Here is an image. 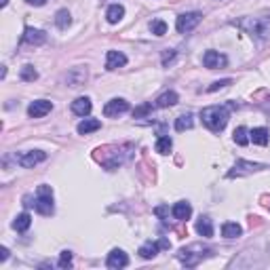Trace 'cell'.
Masks as SVG:
<instances>
[{"instance_id":"obj_19","label":"cell","mask_w":270,"mask_h":270,"mask_svg":"<svg viewBox=\"0 0 270 270\" xmlns=\"http://www.w3.org/2000/svg\"><path fill=\"white\" fill-rule=\"evenodd\" d=\"M196 232L205 236V239H211L213 236V222L207 216H201V220L196 222Z\"/></svg>"},{"instance_id":"obj_21","label":"cell","mask_w":270,"mask_h":270,"mask_svg":"<svg viewBox=\"0 0 270 270\" xmlns=\"http://www.w3.org/2000/svg\"><path fill=\"white\" fill-rule=\"evenodd\" d=\"M125 17V6L123 4H110L108 6V11H106V19H108V23H118Z\"/></svg>"},{"instance_id":"obj_37","label":"cell","mask_w":270,"mask_h":270,"mask_svg":"<svg viewBox=\"0 0 270 270\" xmlns=\"http://www.w3.org/2000/svg\"><path fill=\"white\" fill-rule=\"evenodd\" d=\"M165 213H167V207H156V216H165Z\"/></svg>"},{"instance_id":"obj_17","label":"cell","mask_w":270,"mask_h":270,"mask_svg":"<svg viewBox=\"0 0 270 270\" xmlns=\"http://www.w3.org/2000/svg\"><path fill=\"white\" fill-rule=\"evenodd\" d=\"M97 129H101V121H97V118H85V121H81L76 127V131L81 135H89Z\"/></svg>"},{"instance_id":"obj_13","label":"cell","mask_w":270,"mask_h":270,"mask_svg":"<svg viewBox=\"0 0 270 270\" xmlns=\"http://www.w3.org/2000/svg\"><path fill=\"white\" fill-rule=\"evenodd\" d=\"M87 76H89V72H87V68H85V66H76V68H72V70L68 72L66 83H68L70 87H81V85H85Z\"/></svg>"},{"instance_id":"obj_10","label":"cell","mask_w":270,"mask_h":270,"mask_svg":"<svg viewBox=\"0 0 270 270\" xmlns=\"http://www.w3.org/2000/svg\"><path fill=\"white\" fill-rule=\"evenodd\" d=\"M106 266L112 268V270H121V268H125V266H129V256H127L123 249H112V251L108 253Z\"/></svg>"},{"instance_id":"obj_30","label":"cell","mask_w":270,"mask_h":270,"mask_svg":"<svg viewBox=\"0 0 270 270\" xmlns=\"http://www.w3.org/2000/svg\"><path fill=\"white\" fill-rule=\"evenodd\" d=\"M150 30H152L154 36H165L167 34V23L163 19H154L152 23H150Z\"/></svg>"},{"instance_id":"obj_18","label":"cell","mask_w":270,"mask_h":270,"mask_svg":"<svg viewBox=\"0 0 270 270\" xmlns=\"http://www.w3.org/2000/svg\"><path fill=\"white\" fill-rule=\"evenodd\" d=\"M249 139L258 146H266L268 139H270V133H268L266 127H256L253 131H249Z\"/></svg>"},{"instance_id":"obj_3","label":"cell","mask_w":270,"mask_h":270,"mask_svg":"<svg viewBox=\"0 0 270 270\" xmlns=\"http://www.w3.org/2000/svg\"><path fill=\"white\" fill-rule=\"evenodd\" d=\"M211 249H207V247H203V245H198V243H194V245H188V247H184L180 251V262L181 264H186V266H196L198 262H201L205 256H207Z\"/></svg>"},{"instance_id":"obj_38","label":"cell","mask_w":270,"mask_h":270,"mask_svg":"<svg viewBox=\"0 0 270 270\" xmlns=\"http://www.w3.org/2000/svg\"><path fill=\"white\" fill-rule=\"evenodd\" d=\"M158 243H161V249H169V247H171L169 241H165V239H163V241H158Z\"/></svg>"},{"instance_id":"obj_9","label":"cell","mask_w":270,"mask_h":270,"mask_svg":"<svg viewBox=\"0 0 270 270\" xmlns=\"http://www.w3.org/2000/svg\"><path fill=\"white\" fill-rule=\"evenodd\" d=\"M51 110H53V104L49 99H36L28 106V116L30 118H43V116L49 114Z\"/></svg>"},{"instance_id":"obj_6","label":"cell","mask_w":270,"mask_h":270,"mask_svg":"<svg viewBox=\"0 0 270 270\" xmlns=\"http://www.w3.org/2000/svg\"><path fill=\"white\" fill-rule=\"evenodd\" d=\"M17 158V163L21 167H26V169H32V167H36L38 163H43L46 158V152H43V150H28V152H21L15 156Z\"/></svg>"},{"instance_id":"obj_39","label":"cell","mask_w":270,"mask_h":270,"mask_svg":"<svg viewBox=\"0 0 270 270\" xmlns=\"http://www.w3.org/2000/svg\"><path fill=\"white\" fill-rule=\"evenodd\" d=\"M9 4V0H0V6H6Z\"/></svg>"},{"instance_id":"obj_27","label":"cell","mask_w":270,"mask_h":270,"mask_svg":"<svg viewBox=\"0 0 270 270\" xmlns=\"http://www.w3.org/2000/svg\"><path fill=\"white\" fill-rule=\"evenodd\" d=\"M154 148H156L158 154H169L171 148H173V139L169 137V135H163V137L156 139V146Z\"/></svg>"},{"instance_id":"obj_20","label":"cell","mask_w":270,"mask_h":270,"mask_svg":"<svg viewBox=\"0 0 270 270\" xmlns=\"http://www.w3.org/2000/svg\"><path fill=\"white\" fill-rule=\"evenodd\" d=\"M178 101H180V97H178L176 91H165L163 95H158L156 108H171V106H176Z\"/></svg>"},{"instance_id":"obj_16","label":"cell","mask_w":270,"mask_h":270,"mask_svg":"<svg viewBox=\"0 0 270 270\" xmlns=\"http://www.w3.org/2000/svg\"><path fill=\"white\" fill-rule=\"evenodd\" d=\"M171 213H173V218H176V220L184 222V220H188L190 216H192V207H190V203H188V201H180V203L173 205Z\"/></svg>"},{"instance_id":"obj_34","label":"cell","mask_w":270,"mask_h":270,"mask_svg":"<svg viewBox=\"0 0 270 270\" xmlns=\"http://www.w3.org/2000/svg\"><path fill=\"white\" fill-rule=\"evenodd\" d=\"M173 59H176V51H173V49H167V51L163 53V66H167V63L173 61Z\"/></svg>"},{"instance_id":"obj_14","label":"cell","mask_w":270,"mask_h":270,"mask_svg":"<svg viewBox=\"0 0 270 270\" xmlns=\"http://www.w3.org/2000/svg\"><path fill=\"white\" fill-rule=\"evenodd\" d=\"M127 66V55L121 51H108L106 55V70H118Z\"/></svg>"},{"instance_id":"obj_8","label":"cell","mask_w":270,"mask_h":270,"mask_svg":"<svg viewBox=\"0 0 270 270\" xmlns=\"http://www.w3.org/2000/svg\"><path fill=\"white\" fill-rule=\"evenodd\" d=\"M127 110H129V101L123 99V97H114V99L106 101L104 114H106L108 118H114V116H118V114H125Z\"/></svg>"},{"instance_id":"obj_15","label":"cell","mask_w":270,"mask_h":270,"mask_svg":"<svg viewBox=\"0 0 270 270\" xmlns=\"http://www.w3.org/2000/svg\"><path fill=\"white\" fill-rule=\"evenodd\" d=\"M91 108H93V104H91L89 97H76L72 101V112L76 116H89L91 114Z\"/></svg>"},{"instance_id":"obj_5","label":"cell","mask_w":270,"mask_h":270,"mask_svg":"<svg viewBox=\"0 0 270 270\" xmlns=\"http://www.w3.org/2000/svg\"><path fill=\"white\" fill-rule=\"evenodd\" d=\"M203 19V13L198 11H190V13H181L178 21H176V30L180 32V34H188V32H192L198 23H201Z\"/></svg>"},{"instance_id":"obj_25","label":"cell","mask_w":270,"mask_h":270,"mask_svg":"<svg viewBox=\"0 0 270 270\" xmlns=\"http://www.w3.org/2000/svg\"><path fill=\"white\" fill-rule=\"evenodd\" d=\"M70 23H72V15H70L68 9H59L57 13H55V26H57L59 30H68Z\"/></svg>"},{"instance_id":"obj_33","label":"cell","mask_w":270,"mask_h":270,"mask_svg":"<svg viewBox=\"0 0 270 270\" xmlns=\"http://www.w3.org/2000/svg\"><path fill=\"white\" fill-rule=\"evenodd\" d=\"M230 83H232V81H230V78H226V81H216V83H213V85L209 87L207 91H218V89H224V87H228Z\"/></svg>"},{"instance_id":"obj_28","label":"cell","mask_w":270,"mask_h":270,"mask_svg":"<svg viewBox=\"0 0 270 270\" xmlns=\"http://www.w3.org/2000/svg\"><path fill=\"white\" fill-rule=\"evenodd\" d=\"M234 144H239V146H247L249 144V131H247V127H239V129H234Z\"/></svg>"},{"instance_id":"obj_32","label":"cell","mask_w":270,"mask_h":270,"mask_svg":"<svg viewBox=\"0 0 270 270\" xmlns=\"http://www.w3.org/2000/svg\"><path fill=\"white\" fill-rule=\"evenodd\" d=\"M72 266V253L70 251H61L59 256V268H70Z\"/></svg>"},{"instance_id":"obj_1","label":"cell","mask_w":270,"mask_h":270,"mask_svg":"<svg viewBox=\"0 0 270 270\" xmlns=\"http://www.w3.org/2000/svg\"><path fill=\"white\" fill-rule=\"evenodd\" d=\"M228 118H230V112H228L226 106H207V108L201 110L203 125L213 133L224 131L226 125H228Z\"/></svg>"},{"instance_id":"obj_22","label":"cell","mask_w":270,"mask_h":270,"mask_svg":"<svg viewBox=\"0 0 270 270\" xmlns=\"http://www.w3.org/2000/svg\"><path fill=\"white\" fill-rule=\"evenodd\" d=\"M158 249H161V243H156V241H148V243H144V245L139 247V256L144 258V260H152V258H156Z\"/></svg>"},{"instance_id":"obj_31","label":"cell","mask_w":270,"mask_h":270,"mask_svg":"<svg viewBox=\"0 0 270 270\" xmlns=\"http://www.w3.org/2000/svg\"><path fill=\"white\" fill-rule=\"evenodd\" d=\"M150 112H152V104H141L139 108L133 110V118H144V116H148Z\"/></svg>"},{"instance_id":"obj_2","label":"cell","mask_w":270,"mask_h":270,"mask_svg":"<svg viewBox=\"0 0 270 270\" xmlns=\"http://www.w3.org/2000/svg\"><path fill=\"white\" fill-rule=\"evenodd\" d=\"M239 28L249 34L256 41H268L270 38V15H262V17H245L239 21Z\"/></svg>"},{"instance_id":"obj_23","label":"cell","mask_w":270,"mask_h":270,"mask_svg":"<svg viewBox=\"0 0 270 270\" xmlns=\"http://www.w3.org/2000/svg\"><path fill=\"white\" fill-rule=\"evenodd\" d=\"M241 234H243V228L236 222H226L222 226V236H226V239H239Z\"/></svg>"},{"instance_id":"obj_29","label":"cell","mask_w":270,"mask_h":270,"mask_svg":"<svg viewBox=\"0 0 270 270\" xmlns=\"http://www.w3.org/2000/svg\"><path fill=\"white\" fill-rule=\"evenodd\" d=\"M19 76H21V81H26V83H34L36 78H38V72L34 70V66H30V63H26L21 70H19Z\"/></svg>"},{"instance_id":"obj_4","label":"cell","mask_w":270,"mask_h":270,"mask_svg":"<svg viewBox=\"0 0 270 270\" xmlns=\"http://www.w3.org/2000/svg\"><path fill=\"white\" fill-rule=\"evenodd\" d=\"M36 211L41 213V216H51L53 213V188L51 186H38L36 190Z\"/></svg>"},{"instance_id":"obj_11","label":"cell","mask_w":270,"mask_h":270,"mask_svg":"<svg viewBox=\"0 0 270 270\" xmlns=\"http://www.w3.org/2000/svg\"><path fill=\"white\" fill-rule=\"evenodd\" d=\"M228 63L226 55H222L220 51H207L203 55V66L209 68V70H216V68H224Z\"/></svg>"},{"instance_id":"obj_35","label":"cell","mask_w":270,"mask_h":270,"mask_svg":"<svg viewBox=\"0 0 270 270\" xmlns=\"http://www.w3.org/2000/svg\"><path fill=\"white\" fill-rule=\"evenodd\" d=\"M6 260H9V249L2 247L0 249V262H6Z\"/></svg>"},{"instance_id":"obj_26","label":"cell","mask_w":270,"mask_h":270,"mask_svg":"<svg viewBox=\"0 0 270 270\" xmlns=\"http://www.w3.org/2000/svg\"><path fill=\"white\" fill-rule=\"evenodd\" d=\"M192 125H194V116L190 112L176 118V129L178 131H188V129H192Z\"/></svg>"},{"instance_id":"obj_12","label":"cell","mask_w":270,"mask_h":270,"mask_svg":"<svg viewBox=\"0 0 270 270\" xmlns=\"http://www.w3.org/2000/svg\"><path fill=\"white\" fill-rule=\"evenodd\" d=\"M23 43H26V45H32V46L45 45V43H46V34H45L43 30L26 28V30H23Z\"/></svg>"},{"instance_id":"obj_36","label":"cell","mask_w":270,"mask_h":270,"mask_svg":"<svg viewBox=\"0 0 270 270\" xmlns=\"http://www.w3.org/2000/svg\"><path fill=\"white\" fill-rule=\"evenodd\" d=\"M26 2L32 6H43V4H46V0H26Z\"/></svg>"},{"instance_id":"obj_7","label":"cell","mask_w":270,"mask_h":270,"mask_svg":"<svg viewBox=\"0 0 270 270\" xmlns=\"http://www.w3.org/2000/svg\"><path fill=\"white\" fill-rule=\"evenodd\" d=\"M264 169V165L260 163H251V161H236L234 167L228 171V178H241V176H249L253 171Z\"/></svg>"},{"instance_id":"obj_24","label":"cell","mask_w":270,"mask_h":270,"mask_svg":"<svg viewBox=\"0 0 270 270\" xmlns=\"http://www.w3.org/2000/svg\"><path fill=\"white\" fill-rule=\"evenodd\" d=\"M32 226V216L28 211H23V213H19L17 218H15V222H13V228L17 230V232H26V230Z\"/></svg>"}]
</instances>
